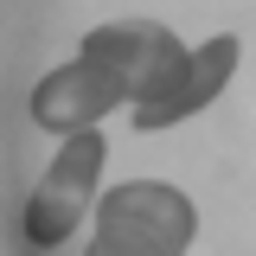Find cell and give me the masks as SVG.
Here are the masks:
<instances>
[{
  "label": "cell",
  "instance_id": "1",
  "mask_svg": "<svg viewBox=\"0 0 256 256\" xmlns=\"http://www.w3.org/2000/svg\"><path fill=\"white\" fill-rule=\"evenodd\" d=\"M192 244V205L160 180H128L96 205V256H180Z\"/></svg>",
  "mask_w": 256,
  "mask_h": 256
},
{
  "label": "cell",
  "instance_id": "2",
  "mask_svg": "<svg viewBox=\"0 0 256 256\" xmlns=\"http://www.w3.org/2000/svg\"><path fill=\"white\" fill-rule=\"evenodd\" d=\"M102 154H109V141H102L96 128H77V134L64 141V154L45 166L38 192L26 198V218H20L26 244H64V237L77 230L84 205H90V186H96V166H102Z\"/></svg>",
  "mask_w": 256,
  "mask_h": 256
},
{
  "label": "cell",
  "instance_id": "3",
  "mask_svg": "<svg viewBox=\"0 0 256 256\" xmlns=\"http://www.w3.org/2000/svg\"><path fill=\"white\" fill-rule=\"evenodd\" d=\"M84 52L90 58H102L116 77L128 84V96L134 102H154L173 77H180V64L192 58V52H180V38L166 26H154V20H122V26H96L90 38H84Z\"/></svg>",
  "mask_w": 256,
  "mask_h": 256
},
{
  "label": "cell",
  "instance_id": "4",
  "mask_svg": "<svg viewBox=\"0 0 256 256\" xmlns=\"http://www.w3.org/2000/svg\"><path fill=\"white\" fill-rule=\"evenodd\" d=\"M122 96H128V84L109 64L90 58V52H77V64H58V70L32 90V122L58 128V134H77V128H90L96 116H109Z\"/></svg>",
  "mask_w": 256,
  "mask_h": 256
},
{
  "label": "cell",
  "instance_id": "5",
  "mask_svg": "<svg viewBox=\"0 0 256 256\" xmlns=\"http://www.w3.org/2000/svg\"><path fill=\"white\" fill-rule=\"evenodd\" d=\"M230 70H237V38H212V45H198V52L180 64V77H173L154 102H134V128L154 134V128H173L180 116H192V109H205V102L230 84Z\"/></svg>",
  "mask_w": 256,
  "mask_h": 256
}]
</instances>
